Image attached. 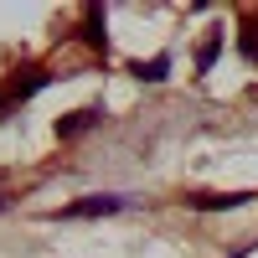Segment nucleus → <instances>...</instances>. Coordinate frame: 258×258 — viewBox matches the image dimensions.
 I'll use <instances>...</instances> for the list:
<instances>
[{
	"mask_svg": "<svg viewBox=\"0 0 258 258\" xmlns=\"http://www.w3.org/2000/svg\"><path fill=\"white\" fill-rule=\"evenodd\" d=\"M6 207H11V197H0V212H6Z\"/></svg>",
	"mask_w": 258,
	"mask_h": 258,
	"instance_id": "1a4fd4ad",
	"label": "nucleus"
},
{
	"mask_svg": "<svg viewBox=\"0 0 258 258\" xmlns=\"http://www.w3.org/2000/svg\"><path fill=\"white\" fill-rule=\"evenodd\" d=\"M238 52L248 62H258V16H243V31H238Z\"/></svg>",
	"mask_w": 258,
	"mask_h": 258,
	"instance_id": "6e6552de",
	"label": "nucleus"
},
{
	"mask_svg": "<svg viewBox=\"0 0 258 258\" xmlns=\"http://www.w3.org/2000/svg\"><path fill=\"white\" fill-rule=\"evenodd\" d=\"M98 119H103L98 109H73V114H62V119H57V140H78V135H88Z\"/></svg>",
	"mask_w": 258,
	"mask_h": 258,
	"instance_id": "20e7f679",
	"label": "nucleus"
},
{
	"mask_svg": "<svg viewBox=\"0 0 258 258\" xmlns=\"http://www.w3.org/2000/svg\"><path fill=\"white\" fill-rule=\"evenodd\" d=\"M222 41H227V36H222V26H212V31L202 36V47H197V78H207V73H212V62L222 57Z\"/></svg>",
	"mask_w": 258,
	"mask_h": 258,
	"instance_id": "39448f33",
	"label": "nucleus"
},
{
	"mask_svg": "<svg viewBox=\"0 0 258 258\" xmlns=\"http://www.w3.org/2000/svg\"><path fill=\"white\" fill-rule=\"evenodd\" d=\"M41 88H47V73H26V78H16V83H11L6 103H26V98H36Z\"/></svg>",
	"mask_w": 258,
	"mask_h": 258,
	"instance_id": "0eeeda50",
	"label": "nucleus"
},
{
	"mask_svg": "<svg viewBox=\"0 0 258 258\" xmlns=\"http://www.w3.org/2000/svg\"><path fill=\"white\" fill-rule=\"evenodd\" d=\"M129 73H135L140 83H165L170 78V57H150V62L140 57V62H129Z\"/></svg>",
	"mask_w": 258,
	"mask_h": 258,
	"instance_id": "423d86ee",
	"label": "nucleus"
},
{
	"mask_svg": "<svg viewBox=\"0 0 258 258\" xmlns=\"http://www.w3.org/2000/svg\"><path fill=\"white\" fill-rule=\"evenodd\" d=\"M129 202L119 197V191H103V197H78L73 207H62L57 217L62 222H83V217H114V212H124Z\"/></svg>",
	"mask_w": 258,
	"mask_h": 258,
	"instance_id": "f257e3e1",
	"label": "nucleus"
},
{
	"mask_svg": "<svg viewBox=\"0 0 258 258\" xmlns=\"http://www.w3.org/2000/svg\"><path fill=\"white\" fill-rule=\"evenodd\" d=\"M248 202H258V191H186V207L191 212H227V207H248Z\"/></svg>",
	"mask_w": 258,
	"mask_h": 258,
	"instance_id": "f03ea898",
	"label": "nucleus"
},
{
	"mask_svg": "<svg viewBox=\"0 0 258 258\" xmlns=\"http://www.w3.org/2000/svg\"><path fill=\"white\" fill-rule=\"evenodd\" d=\"M83 41H88L93 52H109V11H103V6L83 11Z\"/></svg>",
	"mask_w": 258,
	"mask_h": 258,
	"instance_id": "7ed1b4c3",
	"label": "nucleus"
}]
</instances>
